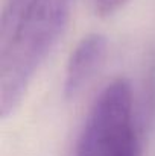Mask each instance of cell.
Instances as JSON below:
<instances>
[{
    "instance_id": "cell-1",
    "label": "cell",
    "mask_w": 155,
    "mask_h": 156,
    "mask_svg": "<svg viewBox=\"0 0 155 156\" xmlns=\"http://www.w3.org/2000/svg\"><path fill=\"white\" fill-rule=\"evenodd\" d=\"M75 0H6L0 20V115L21 103L41 64L61 40Z\"/></svg>"
},
{
    "instance_id": "cell-4",
    "label": "cell",
    "mask_w": 155,
    "mask_h": 156,
    "mask_svg": "<svg viewBox=\"0 0 155 156\" xmlns=\"http://www.w3.org/2000/svg\"><path fill=\"white\" fill-rule=\"evenodd\" d=\"M128 0H93L94 3V9L98 14L101 15H108L116 12L123 3H126Z\"/></svg>"
},
{
    "instance_id": "cell-2",
    "label": "cell",
    "mask_w": 155,
    "mask_h": 156,
    "mask_svg": "<svg viewBox=\"0 0 155 156\" xmlns=\"http://www.w3.org/2000/svg\"><path fill=\"white\" fill-rule=\"evenodd\" d=\"M75 156H142L131 85L125 79L111 82L93 103Z\"/></svg>"
},
{
    "instance_id": "cell-3",
    "label": "cell",
    "mask_w": 155,
    "mask_h": 156,
    "mask_svg": "<svg viewBox=\"0 0 155 156\" xmlns=\"http://www.w3.org/2000/svg\"><path fill=\"white\" fill-rule=\"evenodd\" d=\"M106 46V38L101 34H90L78 43L70 55L65 70L64 96L67 100L76 99L94 76L105 59Z\"/></svg>"
}]
</instances>
